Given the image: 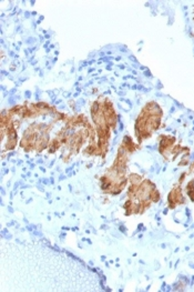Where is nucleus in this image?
Segmentation results:
<instances>
[{"instance_id": "nucleus-1", "label": "nucleus", "mask_w": 194, "mask_h": 292, "mask_svg": "<svg viewBox=\"0 0 194 292\" xmlns=\"http://www.w3.org/2000/svg\"><path fill=\"white\" fill-rule=\"evenodd\" d=\"M169 207L170 209H174V208L178 206V204H183L184 203V197L182 194L181 188L180 187H175L172 191L170 192L168 198Z\"/></svg>"}, {"instance_id": "nucleus-2", "label": "nucleus", "mask_w": 194, "mask_h": 292, "mask_svg": "<svg viewBox=\"0 0 194 292\" xmlns=\"http://www.w3.org/2000/svg\"><path fill=\"white\" fill-rule=\"evenodd\" d=\"M122 148L124 149L126 152L132 153V152H134V150L136 149V146L133 144V141H132V139L130 137H126L124 140H123V142H122Z\"/></svg>"}, {"instance_id": "nucleus-3", "label": "nucleus", "mask_w": 194, "mask_h": 292, "mask_svg": "<svg viewBox=\"0 0 194 292\" xmlns=\"http://www.w3.org/2000/svg\"><path fill=\"white\" fill-rule=\"evenodd\" d=\"M130 181H131V185H140L141 183V175H135V173H132L130 175Z\"/></svg>"}, {"instance_id": "nucleus-4", "label": "nucleus", "mask_w": 194, "mask_h": 292, "mask_svg": "<svg viewBox=\"0 0 194 292\" xmlns=\"http://www.w3.org/2000/svg\"><path fill=\"white\" fill-rule=\"evenodd\" d=\"M151 200L154 201V202H157L159 200H160V192L157 191V189H155V190L151 193Z\"/></svg>"}, {"instance_id": "nucleus-5", "label": "nucleus", "mask_w": 194, "mask_h": 292, "mask_svg": "<svg viewBox=\"0 0 194 292\" xmlns=\"http://www.w3.org/2000/svg\"><path fill=\"white\" fill-rule=\"evenodd\" d=\"M188 196L190 197V199L194 202V189H191V190H188Z\"/></svg>"}]
</instances>
